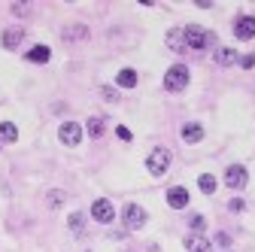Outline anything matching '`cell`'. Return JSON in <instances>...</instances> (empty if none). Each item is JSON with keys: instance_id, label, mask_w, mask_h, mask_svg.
Returning <instances> with one entry per match:
<instances>
[{"instance_id": "6da1fadb", "label": "cell", "mask_w": 255, "mask_h": 252, "mask_svg": "<svg viewBox=\"0 0 255 252\" xmlns=\"http://www.w3.org/2000/svg\"><path fill=\"white\" fill-rule=\"evenodd\" d=\"M182 34H185V49H210V46H216V34L213 30H204L201 24H185Z\"/></svg>"}, {"instance_id": "7a4b0ae2", "label": "cell", "mask_w": 255, "mask_h": 252, "mask_svg": "<svg viewBox=\"0 0 255 252\" xmlns=\"http://www.w3.org/2000/svg\"><path fill=\"white\" fill-rule=\"evenodd\" d=\"M167 167H170V152H167L164 146L152 149V152H149V158H146V170H149L152 176H164Z\"/></svg>"}, {"instance_id": "3957f363", "label": "cell", "mask_w": 255, "mask_h": 252, "mask_svg": "<svg viewBox=\"0 0 255 252\" xmlns=\"http://www.w3.org/2000/svg\"><path fill=\"white\" fill-rule=\"evenodd\" d=\"M185 85H188V67L185 64H173L164 73V88L167 91H185Z\"/></svg>"}, {"instance_id": "277c9868", "label": "cell", "mask_w": 255, "mask_h": 252, "mask_svg": "<svg viewBox=\"0 0 255 252\" xmlns=\"http://www.w3.org/2000/svg\"><path fill=\"white\" fill-rule=\"evenodd\" d=\"M91 216L98 219L101 225H110L113 219H116V207H113V201H107V198H98L91 204Z\"/></svg>"}, {"instance_id": "5b68a950", "label": "cell", "mask_w": 255, "mask_h": 252, "mask_svg": "<svg viewBox=\"0 0 255 252\" xmlns=\"http://www.w3.org/2000/svg\"><path fill=\"white\" fill-rule=\"evenodd\" d=\"M125 225H128V231H140L146 225V210L140 204H128L125 207Z\"/></svg>"}, {"instance_id": "8992f818", "label": "cell", "mask_w": 255, "mask_h": 252, "mask_svg": "<svg viewBox=\"0 0 255 252\" xmlns=\"http://www.w3.org/2000/svg\"><path fill=\"white\" fill-rule=\"evenodd\" d=\"M58 140H61L64 146H79V140H82V125L64 122L61 128H58Z\"/></svg>"}, {"instance_id": "52a82bcc", "label": "cell", "mask_w": 255, "mask_h": 252, "mask_svg": "<svg viewBox=\"0 0 255 252\" xmlns=\"http://www.w3.org/2000/svg\"><path fill=\"white\" fill-rule=\"evenodd\" d=\"M234 37L237 40H252L255 37V15H240L234 21Z\"/></svg>"}, {"instance_id": "ba28073f", "label": "cell", "mask_w": 255, "mask_h": 252, "mask_svg": "<svg viewBox=\"0 0 255 252\" xmlns=\"http://www.w3.org/2000/svg\"><path fill=\"white\" fill-rule=\"evenodd\" d=\"M246 179H249V176H246V167H243V164H231V167L225 170V185H228V188H243Z\"/></svg>"}, {"instance_id": "9c48e42d", "label": "cell", "mask_w": 255, "mask_h": 252, "mask_svg": "<svg viewBox=\"0 0 255 252\" xmlns=\"http://www.w3.org/2000/svg\"><path fill=\"white\" fill-rule=\"evenodd\" d=\"M167 204H170L173 210H185V207H188V188L173 185L170 192H167Z\"/></svg>"}, {"instance_id": "30bf717a", "label": "cell", "mask_w": 255, "mask_h": 252, "mask_svg": "<svg viewBox=\"0 0 255 252\" xmlns=\"http://www.w3.org/2000/svg\"><path fill=\"white\" fill-rule=\"evenodd\" d=\"M179 134H182V140H185V143H201V140H204V128H201L198 122L182 125V131H179Z\"/></svg>"}, {"instance_id": "8fae6325", "label": "cell", "mask_w": 255, "mask_h": 252, "mask_svg": "<svg viewBox=\"0 0 255 252\" xmlns=\"http://www.w3.org/2000/svg\"><path fill=\"white\" fill-rule=\"evenodd\" d=\"M185 249H188V252H210L213 243H210L207 237H201V234H188V237H185Z\"/></svg>"}, {"instance_id": "7c38bea8", "label": "cell", "mask_w": 255, "mask_h": 252, "mask_svg": "<svg viewBox=\"0 0 255 252\" xmlns=\"http://www.w3.org/2000/svg\"><path fill=\"white\" fill-rule=\"evenodd\" d=\"M237 52L231 49V46H219L216 49V64H222V67H231V64H237Z\"/></svg>"}, {"instance_id": "4fadbf2b", "label": "cell", "mask_w": 255, "mask_h": 252, "mask_svg": "<svg viewBox=\"0 0 255 252\" xmlns=\"http://www.w3.org/2000/svg\"><path fill=\"white\" fill-rule=\"evenodd\" d=\"M21 40H24V30H21V27H9V30H3V49H18Z\"/></svg>"}, {"instance_id": "5bb4252c", "label": "cell", "mask_w": 255, "mask_h": 252, "mask_svg": "<svg viewBox=\"0 0 255 252\" xmlns=\"http://www.w3.org/2000/svg\"><path fill=\"white\" fill-rule=\"evenodd\" d=\"M167 49H173V52H185V34H182V27L167 30Z\"/></svg>"}, {"instance_id": "9a60e30c", "label": "cell", "mask_w": 255, "mask_h": 252, "mask_svg": "<svg viewBox=\"0 0 255 252\" xmlns=\"http://www.w3.org/2000/svg\"><path fill=\"white\" fill-rule=\"evenodd\" d=\"M52 58V49L49 46H34L27 52V61H34V64H46V61Z\"/></svg>"}, {"instance_id": "2e32d148", "label": "cell", "mask_w": 255, "mask_h": 252, "mask_svg": "<svg viewBox=\"0 0 255 252\" xmlns=\"http://www.w3.org/2000/svg\"><path fill=\"white\" fill-rule=\"evenodd\" d=\"M116 82H119L122 88H134V85H137V70H131V67H125V70H119Z\"/></svg>"}, {"instance_id": "e0dca14e", "label": "cell", "mask_w": 255, "mask_h": 252, "mask_svg": "<svg viewBox=\"0 0 255 252\" xmlns=\"http://www.w3.org/2000/svg\"><path fill=\"white\" fill-rule=\"evenodd\" d=\"M0 140H6V143L18 140V128H15L12 122H0Z\"/></svg>"}, {"instance_id": "ac0fdd59", "label": "cell", "mask_w": 255, "mask_h": 252, "mask_svg": "<svg viewBox=\"0 0 255 252\" xmlns=\"http://www.w3.org/2000/svg\"><path fill=\"white\" fill-rule=\"evenodd\" d=\"M61 37H64V40H85V37H88V27H85V24H73V27L64 30Z\"/></svg>"}, {"instance_id": "d6986e66", "label": "cell", "mask_w": 255, "mask_h": 252, "mask_svg": "<svg viewBox=\"0 0 255 252\" xmlns=\"http://www.w3.org/2000/svg\"><path fill=\"white\" fill-rule=\"evenodd\" d=\"M85 128H88V134H91V137H101V134H104V128H107V125H104V119H101V116H91V119H88V125H85Z\"/></svg>"}, {"instance_id": "ffe728a7", "label": "cell", "mask_w": 255, "mask_h": 252, "mask_svg": "<svg viewBox=\"0 0 255 252\" xmlns=\"http://www.w3.org/2000/svg\"><path fill=\"white\" fill-rule=\"evenodd\" d=\"M198 185H201V192H204V195H213V192H216V176H213V173H201Z\"/></svg>"}, {"instance_id": "44dd1931", "label": "cell", "mask_w": 255, "mask_h": 252, "mask_svg": "<svg viewBox=\"0 0 255 252\" xmlns=\"http://www.w3.org/2000/svg\"><path fill=\"white\" fill-rule=\"evenodd\" d=\"M64 198H67V195H64V192H61V188H52V192L46 195V204H49L52 210H58V207L64 204Z\"/></svg>"}, {"instance_id": "7402d4cb", "label": "cell", "mask_w": 255, "mask_h": 252, "mask_svg": "<svg viewBox=\"0 0 255 252\" xmlns=\"http://www.w3.org/2000/svg\"><path fill=\"white\" fill-rule=\"evenodd\" d=\"M188 225H191V231H195V234H201V231L207 228V222H204V216H198V213H195V216L188 219Z\"/></svg>"}, {"instance_id": "603a6c76", "label": "cell", "mask_w": 255, "mask_h": 252, "mask_svg": "<svg viewBox=\"0 0 255 252\" xmlns=\"http://www.w3.org/2000/svg\"><path fill=\"white\" fill-rule=\"evenodd\" d=\"M228 210H231V213H243V210H246V201H243V198H231V201H228Z\"/></svg>"}, {"instance_id": "cb8c5ba5", "label": "cell", "mask_w": 255, "mask_h": 252, "mask_svg": "<svg viewBox=\"0 0 255 252\" xmlns=\"http://www.w3.org/2000/svg\"><path fill=\"white\" fill-rule=\"evenodd\" d=\"M82 225H85V216H82V213H73V216H70V228H73V231H82Z\"/></svg>"}, {"instance_id": "d4e9b609", "label": "cell", "mask_w": 255, "mask_h": 252, "mask_svg": "<svg viewBox=\"0 0 255 252\" xmlns=\"http://www.w3.org/2000/svg\"><path fill=\"white\" fill-rule=\"evenodd\" d=\"M240 67H243V70H252V67H255V55H243V58H240Z\"/></svg>"}, {"instance_id": "484cf974", "label": "cell", "mask_w": 255, "mask_h": 252, "mask_svg": "<svg viewBox=\"0 0 255 252\" xmlns=\"http://www.w3.org/2000/svg\"><path fill=\"white\" fill-rule=\"evenodd\" d=\"M27 12H30L27 3H12V15H27Z\"/></svg>"}, {"instance_id": "4316f807", "label": "cell", "mask_w": 255, "mask_h": 252, "mask_svg": "<svg viewBox=\"0 0 255 252\" xmlns=\"http://www.w3.org/2000/svg\"><path fill=\"white\" fill-rule=\"evenodd\" d=\"M101 94H104V98H107V101H113V104L119 101V94H116L113 88H101Z\"/></svg>"}, {"instance_id": "83f0119b", "label": "cell", "mask_w": 255, "mask_h": 252, "mask_svg": "<svg viewBox=\"0 0 255 252\" xmlns=\"http://www.w3.org/2000/svg\"><path fill=\"white\" fill-rule=\"evenodd\" d=\"M116 134H119L122 140H131V131H128V128H125V125H119V128H116Z\"/></svg>"}, {"instance_id": "f1b7e54d", "label": "cell", "mask_w": 255, "mask_h": 252, "mask_svg": "<svg viewBox=\"0 0 255 252\" xmlns=\"http://www.w3.org/2000/svg\"><path fill=\"white\" fill-rule=\"evenodd\" d=\"M216 243H219V246H231V237H228V234H216Z\"/></svg>"}]
</instances>
